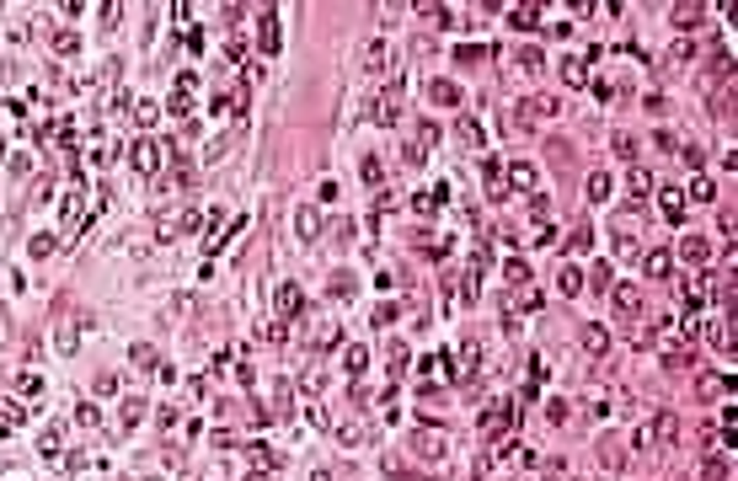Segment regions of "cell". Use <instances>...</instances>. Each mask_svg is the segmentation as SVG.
Returning a JSON list of instances; mask_svg holds the SVG:
<instances>
[{"mask_svg":"<svg viewBox=\"0 0 738 481\" xmlns=\"http://www.w3.org/2000/svg\"><path fill=\"white\" fill-rule=\"evenodd\" d=\"M279 11H273V6H263V11H257V54H263V59H279Z\"/></svg>","mask_w":738,"mask_h":481,"instance_id":"obj_1","label":"cell"},{"mask_svg":"<svg viewBox=\"0 0 738 481\" xmlns=\"http://www.w3.org/2000/svg\"><path fill=\"white\" fill-rule=\"evenodd\" d=\"M129 161H134V171L156 177V171H161V144L150 139V134H139V139H134V150H129Z\"/></svg>","mask_w":738,"mask_h":481,"instance_id":"obj_2","label":"cell"},{"mask_svg":"<svg viewBox=\"0 0 738 481\" xmlns=\"http://www.w3.org/2000/svg\"><path fill=\"white\" fill-rule=\"evenodd\" d=\"M193 96H198V75H193V70H182L177 81H171V118H182V112L193 108Z\"/></svg>","mask_w":738,"mask_h":481,"instance_id":"obj_3","label":"cell"},{"mask_svg":"<svg viewBox=\"0 0 738 481\" xmlns=\"http://www.w3.org/2000/svg\"><path fill=\"white\" fill-rule=\"evenodd\" d=\"M412 455H417V460H428V465H434V460H444V433H439V428L412 433Z\"/></svg>","mask_w":738,"mask_h":481,"instance_id":"obj_4","label":"cell"},{"mask_svg":"<svg viewBox=\"0 0 738 481\" xmlns=\"http://www.w3.org/2000/svg\"><path fill=\"white\" fill-rule=\"evenodd\" d=\"M696 396L701 401H722V396H733V374H696Z\"/></svg>","mask_w":738,"mask_h":481,"instance_id":"obj_5","label":"cell"},{"mask_svg":"<svg viewBox=\"0 0 738 481\" xmlns=\"http://www.w3.org/2000/svg\"><path fill=\"white\" fill-rule=\"evenodd\" d=\"M647 439H653V444L658 449H669V444H679V417H674V412H658V417H653V428H647Z\"/></svg>","mask_w":738,"mask_h":481,"instance_id":"obj_6","label":"cell"},{"mask_svg":"<svg viewBox=\"0 0 738 481\" xmlns=\"http://www.w3.org/2000/svg\"><path fill=\"white\" fill-rule=\"evenodd\" d=\"M503 182H509L514 192H535L541 171H535V161H514V166H503Z\"/></svg>","mask_w":738,"mask_h":481,"instance_id":"obj_7","label":"cell"},{"mask_svg":"<svg viewBox=\"0 0 738 481\" xmlns=\"http://www.w3.org/2000/svg\"><path fill=\"white\" fill-rule=\"evenodd\" d=\"M300 311H305L300 284H279V321H284V326H289V321H300Z\"/></svg>","mask_w":738,"mask_h":481,"instance_id":"obj_8","label":"cell"},{"mask_svg":"<svg viewBox=\"0 0 738 481\" xmlns=\"http://www.w3.org/2000/svg\"><path fill=\"white\" fill-rule=\"evenodd\" d=\"M81 321H86V315H64V321H59V332H54V348H59L64 359H70V353L81 348Z\"/></svg>","mask_w":738,"mask_h":481,"instance_id":"obj_9","label":"cell"},{"mask_svg":"<svg viewBox=\"0 0 738 481\" xmlns=\"http://www.w3.org/2000/svg\"><path fill=\"white\" fill-rule=\"evenodd\" d=\"M578 342H583V353H589V359H605V353H610V332H605L599 321H589V326H583V332H578Z\"/></svg>","mask_w":738,"mask_h":481,"instance_id":"obj_10","label":"cell"},{"mask_svg":"<svg viewBox=\"0 0 738 481\" xmlns=\"http://www.w3.org/2000/svg\"><path fill=\"white\" fill-rule=\"evenodd\" d=\"M514 417H519V401H497V407L482 412V428H487V433H503Z\"/></svg>","mask_w":738,"mask_h":481,"instance_id":"obj_11","label":"cell"},{"mask_svg":"<svg viewBox=\"0 0 738 481\" xmlns=\"http://www.w3.org/2000/svg\"><path fill=\"white\" fill-rule=\"evenodd\" d=\"M541 6H530V0H524V6H509V27L514 33H535V27H541Z\"/></svg>","mask_w":738,"mask_h":481,"instance_id":"obj_12","label":"cell"},{"mask_svg":"<svg viewBox=\"0 0 738 481\" xmlns=\"http://www.w3.org/2000/svg\"><path fill=\"white\" fill-rule=\"evenodd\" d=\"M642 267H647V278H669L674 273V252H669V246H653V252L642 257Z\"/></svg>","mask_w":738,"mask_h":481,"instance_id":"obj_13","label":"cell"},{"mask_svg":"<svg viewBox=\"0 0 738 481\" xmlns=\"http://www.w3.org/2000/svg\"><path fill=\"white\" fill-rule=\"evenodd\" d=\"M294 230H300L305 240H316V236H321V209H316V204H300V209H294Z\"/></svg>","mask_w":738,"mask_h":481,"instance_id":"obj_14","label":"cell"},{"mask_svg":"<svg viewBox=\"0 0 738 481\" xmlns=\"http://www.w3.org/2000/svg\"><path fill=\"white\" fill-rule=\"evenodd\" d=\"M669 22H674L679 33H690V27L706 22V6H696V0H690V6H674V11H669Z\"/></svg>","mask_w":738,"mask_h":481,"instance_id":"obj_15","label":"cell"},{"mask_svg":"<svg viewBox=\"0 0 738 481\" xmlns=\"http://www.w3.org/2000/svg\"><path fill=\"white\" fill-rule=\"evenodd\" d=\"M679 257H685L690 267H701L706 257H712V240H701V236H685V240H679Z\"/></svg>","mask_w":738,"mask_h":481,"instance_id":"obj_16","label":"cell"},{"mask_svg":"<svg viewBox=\"0 0 738 481\" xmlns=\"http://www.w3.org/2000/svg\"><path fill=\"white\" fill-rule=\"evenodd\" d=\"M583 289H594V294H610V289H616V267H610V262L589 267V278H583Z\"/></svg>","mask_w":738,"mask_h":481,"instance_id":"obj_17","label":"cell"},{"mask_svg":"<svg viewBox=\"0 0 738 481\" xmlns=\"http://www.w3.org/2000/svg\"><path fill=\"white\" fill-rule=\"evenodd\" d=\"M610 294H616V305H621L626 315H637V311H642V284H616Z\"/></svg>","mask_w":738,"mask_h":481,"instance_id":"obj_18","label":"cell"},{"mask_svg":"<svg viewBox=\"0 0 738 481\" xmlns=\"http://www.w3.org/2000/svg\"><path fill=\"white\" fill-rule=\"evenodd\" d=\"M541 305H546V294H541V289H519V294H509V305H503V311H541Z\"/></svg>","mask_w":738,"mask_h":481,"instance_id":"obj_19","label":"cell"},{"mask_svg":"<svg viewBox=\"0 0 738 481\" xmlns=\"http://www.w3.org/2000/svg\"><path fill=\"white\" fill-rule=\"evenodd\" d=\"M557 289H562V294H583V267L562 262V267H557Z\"/></svg>","mask_w":738,"mask_h":481,"instance_id":"obj_20","label":"cell"},{"mask_svg":"<svg viewBox=\"0 0 738 481\" xmlns=\"http://www.w3.org/2000/svg\"><path fill=\"white\" fill-rule=\"evenodd\" d=\"M428 96H434L439 108H455V102H460V86H455V81H428Z\"/></svg>","mask_w":738,"mask_h":481,"instance_id":"obj_21","label":"cell"},{"mask_svg":"<svg viewBox=\"0 0 738 481\" xmlns=\"http://www.w3.org/2000/svg\"><path fill=\"white\" fill-rule=\"evenodd\" d=\"M664 219H669V225L685 219V192H679V187H664Z\"/></svg>","mask_w":738,"mask_h":481,"instance_id":"obj_22","label":"cell"},{"mask_svg":"<svg viewBox=\"0 0 738 481\" xmlns=\"http://www.w3.org/2000/svg\"><path fill=\"white\" fill-rule=\"evenodd\" d=\"M386 64H391V48L386 43H380V37H375V43H369V48H364V70H386Z\"/></svg>","mask_w":738,"mask_h":481,"instance_id":"obj_23","label":"cell"},{"mask_svg":"<svg viewBox=\"0 0 738 481\" xmlns=\"http://www.w3.org/2000/svg\"><path fill=\"white\" fill-rule=\"evenodd\" d=\"M610 192H616V182H610L605 171H594L589 177V204H610Z\"/></svg>","mask_w":738,"mask_h":481,"instance_id":"obj_24","label":"cell"},{"mask_svg":"<svg viewBox=\"0 0 738 481\" xmlns=\"http://www.w3.org/2000/svg\"><path fill=\"white\" fill-rule=\"evenodd\" d=\"M562 81L567 86H589V59H562Z\"/></svg>","mask_w":738,"mask_h":481,"instance_id":"obj_25","label":"cell"},{"mask_svg":"<svg viewBox=\"0 0 738 481\" xmlns=\"http://www.w3.org/2000/svg\"><path fill=\"white\" fill-rule=\"evenodd\" d=\"M252 465H257V470H279L284 455H279V449H267V444H252Z\"/></svg>","mask_w":738,"mask_h":481,"instance_id":"obj_26","label":"cell"},{"mask_svg":"<svg viewBox=\"0 0 738 481\" xmlns=\"http://www.w3.org/2000/svg\"><path fill=\"white\" fill-rule=\"evenodd\" d=\"M701 476H706V481H727V455H722V449H712V455H706Z\"/></svg>","mask_w":738,"mask_h":481,"instance_id":"obj_27","label":"cell"},{"mask_svg":"<svg viewBox=\"0 0 738 481\" xmlns=\"http://www.w3.org/2000/svg\"><path fill=\"white\" fill-rule=\"evenodd\" d=\"M503 278H509V289H524L530 284V267H524L519 257H509V262H503Z\"/></svg>","mask_w":738,"mask_h":481,"instance_id":"obj_28","label":"cell"},{"mask_svg":"<svg viewBox=\"0 0 738 481\" xmlns=\"http://www.w3.org/2000/svg\"><path fill=\"white\" fill-rule=\"evenodd\" d=\"M134 123H139V129H156V123H161V108H156V102H134Z\"/></svg>","mask_w":738,"mask_h":481,"instance_id":"obj_29","label":"cell"},{"mask_svg":"<svg viewBox=\"0 0 738 481\" xmlns=\"http://www.w3.org/2000/svg\"><path fill=\"white\" fill-rule=\"evenodd\" d=\"M460 139L471 144V150H482V144H487V134H482V123H476V118H460Z\"/></svg>","mask_w":738,"mask_h":481,"instance_id":"obj_30","label":"cell"},{"mask_svg":"<svg viewBox=\"0 0 738 481\" xmlns=\"http://www.w3.org/2000/svg\"><path fill=\"white\" fill-rule=\"evenodd\" d=\"M690 198H696V204H712V198H717V182H712V177H696V182H690Z\"/></svg>","mask_w":738,"mask_h":481,"instance_id":"obj_31","label":"cell"},{"mask_svg":"<svg viewBox=\"0 0 738 481\" xmlns=\"http://www.w3.org/2000/svg\"><path fill=\"white\" fill-rule=\"evenodd\" d=\"M610 150H616L621 161H637V134H616V139H610Z\"/></svg>","mask_w":738,"mask_h":481,"instance_id":"obj_32","label":"cell"},{"mask_svg":"<svg viewBox=\"0 0 738 481\" xmlns=\"http://www.w3.org/2000/svg\"><path fill=\"white\" fill-rule=\"evenodd\" d=\"M647 192H653V177H647V171H642V166H631V198H637V204H642V198H647Z\"/></svg>","mask_w":738,"mask_h":481,"instance_id":"obj_33","label":"cell"},{"mask_svg":"<svg viewBox=\"0 0 738 481\" xmlns=\"http://www.w3.org/2000/svg\"><path fill=\"white\" fill-rule=\"evenodd\" d=\"M54 54H59V59H75V54H81V37H75V33H59V37H54Z\"/></svg>","mask_w":738,"mask_h":481,"instance_id":"obj_34","label":"cell"},{"mask_svg":"<svg viewBox=\"0 0 738 481\" xmlns=\"http://www.w3.org/2000/svg\"><path fill=\"white\" fill-rule=\"evenodd\" d=\"M16 422H27V407H16V401H0V428H16Z\"/></svg>","mask_w":738,"mask_h":481,"instance_id":"obj_35","label":"cell"},{"mask_svg":"<svg viewBox=\"0 0 738 481\" xmlns=\"http://www.w3.org/2000/svg\"><path fill=\"white\" fill-rule=\"evenodd\" d=\"M594 246V230L589 225H572V236H567V252H589Z\"/></svg>","mask_w":738,"mask_h":481,"instance_id":"obj_36","label":"cell"},{"mask_svg":"<svg viewBox=\"0 0 738 481\" xmlns=\"http://www.w3.org/2000/svg\"><path fill=\"white\" fill-rule=\"evenodd\" d=\"M316 348H321V353L338 348V321H321V332H316Z\"/></svg>","mask_w":738,"mask_h":481,"instance_id":"obj_37","label":"cell"},{"mask_svg":"<svg viewBox=\"0 0 738 481\" xmlns=\"http://www.w3.org/2000/svg\"><path fill=\"white\" fill-rule=\"evenodd\" d=\"M129 359L139 364V369H156V348H150V342H134V348H129Z\"/></svg>","mask_w":738,"mask_h":481,"instance_id":"obj_38","label":"cell"},{"mask_svg":"<svg viewBox=\"0 0 738 481\" xmlns=\"http://www.w3.org/2000/svg\"><path fill=\"white\" fill-rule=\"evenodd\" d=\"M327 289H332V300H353V278H348V273H332Z\"/></svg>","mask_w":738,"mask_h":481,"instance_id":"obj_39","label":"cell"},{"mask_svg":"<svg viewBox=\"0 0 738 481\" xmlns=\"http://www.w3.org/2000/svg\"><path fill=\"white\" fill-rule=\"evenodd\" d=\"M642 246H637V236L631 230H616V257H637Z\"/></svg>","mask_w":738,"mask_h":481,"instance_id":"obj_40","label":"cell"},{"mask_svg":"<svg viewBox=\"0 0 738 481\" xmlns=\"http://www.w3.org/2000/svg\"><path fill=\"white\" fill-rule=\"evenodd\" d=\"M342 369H348V374H364V369H369V353H364V348H348V359H342Z\"/></svg>","mask_w":738,"mask_h":481,"instance_id":"obj_41","label":"cell"},{"mask_svg":"<svg viewBox=\"0 0 738 481\" xmlns=\"http://www.w3.org/2000/svg\"><path fill=\"white\" fill-rule=\"evenodd\" d=\"M664 364L669 369H690L696 359H690V348H664Z\"/></svg>","mask_w":738,"mask_h":481,"instance_id":"obj_42","label":"cell"},{"mask_svg":"<svg viewBox=\"0 0 738 481\" xmlns=\"http://www.w3.org/2000/svg\"><path fill=\"white\" fill-rule=\"evenodd\" d=\"M139 417H145V401H139V396H129V401H123V428H134Z\"/></svg>","mask_w":738,"mask_h":481,"instance_id":"obj_43","label":"cell"},{"mask_svg":"<svg viewBox=\"0 0 738 481\" xmlns=\"http://www.w3.org/2000/svg\"><path fill=\"white\" fill-rule=\"evenodd\" d=\"M669 59H674V64H690V59H696V43H690V37H679V43L669 48Z\"/></svg>","mask_w":738,"mask_h":481,"instance_id":"obj_44","label":"cell"},{"mask_svg":"<svg viewBox=\"0 0 738 481\" xmlns=\"http://www.w3.org/2000/svg\"><path fill=\"white\" fill-rule=\"evenodd\" d=\"M530 214H535V225L551 219V198H546V192H535V198H530Z\"/></svg>","mask_w":738,"mask_h":481,"instance_id":"obj_45","label":"cell"},{"mask_svg":"<svg viewBox=\"0 0 738 481\" xmlns=\"http://www.w3.org/2000/svg\"><path fill=\"white\" fill-rule=\"evenodd\" d=\"M455 59L460 64H476V59H487V48L482 43H466V48H455Z\"/></svg>","mask_w":738,"mask_h":481,"instance_id":"obj_46","label":"cell"},{"mask_svg":"<svg viewBox=\"0 0 738 481\" xmlns=\"http://www.w3.org/2000/svg\"><path fill=\"white\" fill-rule=\"evenodd\" d=\"M541 64H546L541 48H519V70H541Z\"/></svg>","mask_w":738,"mask_h":481,"instance_id":"obj_47","label":"cell"},{"mask_svg":"<svg viewBox=\"0 0 738 481\" xmlns=\"http://www.w3.org/2000/svg\"><path fill=\"white\" fill-rule=\"evenodd\" d=\"M321 385H327V369H311V374H305V380H300V390H305V396H316V390H321Z\"/></svg>","mask_w":738,"mask_h":481,"instance_id":"obj_48","label":"cell"},{"mask_svg":"<svg viewBox=\"0 0 738 481\" xmlns=\"http://www.w3.org/2000/svg\"><path fill=\"white\" fill-rule=\"evenodd\" d=\"M476 359H482V342H476V337H471V342H466V348H460V364H466V369H476Z\"/></svg>","mask_w":738,"mask_h":481,"instance_id":"obj_49","label":"cell"},{"mask_svg":"<svg viewBox=\"0 0 738 481\" xmlns=\"http://www.w3.org/2000/svg\"><path fill=\"white\" fill-rule=\"evenodd\" d=\"M16 390H22V396H43V380H38V374H22V380H16Z\"/></svg>","mask_w":738,"mask_h":481,"instance_id":"obj_50","label":"cell"},{"mask_svg":"<svg viewBox=\"0 0 738 481\" xmlns=\"http://www.w3.org/2000/svg\"><path fill=\"white\" fill-rule=\"evenodd\" d=\"M391 321H396V305H375V332H386Z\"/></svg>","mask_w":738,"mask_h":481,"instance_id":"obj_51","label":"cell"},{"mask_svg":"<svg viewBox=\"0 0 738 481\" xmlns=\"http://www.w3.org/2000/svg\"><path fill=\"white\" fill-rule=\"evenodd\" d=\"M546 422H567V401H546Z\"/></svg>","mask_w":738,"mask_h":481,"instance_id":"obj_52","label":"cell"},{"mask_svg":"<svg viewBox=\"0 0 738 481\" xmlns=\"http://www.w3.org/2000/svg\"><path fill=\"white\" fill-rule=\"evenodd\" d=\"M38 449H43V455H59V428H43V444Z\"/></svg>","mask_w":738,"mask_h":481,"instance_id":"obj_53","label":"cell"},{"mask_svg":"<svg viewBox=\"0 0 738 481\" xmlns=\"http://www.w3.org/2000/svg\"><path fill=\"white\" fill-rule=\"evenodd\" d=\"M364 182H369V187H380V161H375V156H364Z\"/></svg>","mask_w":738,"mask_h":481,"instance_id":"obj_54","label":"cell"},{"mask_svg":"<svg viewBox=\"0 0 738 481\" xmlns=\"http://www.w3.org/2000/svg\"><path fill=\"white\" fill-rule=\"evenodd\" d=\"M188 311H193V294H177V300L166 305V315H188Z\"/></svg>","mask_w":738,"mask_h":481,"instance_id":"obj_55","label":"cell"},{"mask_svg":"<svg viewBox=\"0 0 738 481\" xmlns=\"http://www.w3.org/2000/svg\"><path fill=\"white\" fill-rule=\"evenodd\" d=\"M75 422H86V428H91V422H97V407H91V401H81V407H75Z\"/></svg>","mask_w":738,"mask_h":481,"instance_id":"obj_56","label":"cell"},{"mask_svg":"<svg viewBox=\"0 0 738 481\" xmlns=\"http://www.w3.org/2000/svg\"><path fill=\"white\" fill-rule=\"evenodd\" d=\"M54 252V236H33V257H49Z\"/></svg>","mask_w":738,"mask_h":481,"instance_id":"obj_57","label":"cell"},{"mask_svg":"<svg viewBox=\"0 0 738 481\" xmlns=\"http://www.w3.org/2000/svg\"><path fill=\"white\" fill-rule=\"evenodd\" d=\"M316 481H332V476H327V470H316Z\"/></svg>","mask_w":738,"mask_h":481,"instance_id":"obj_58","label":"cell"}]
</instances>
